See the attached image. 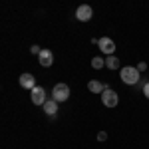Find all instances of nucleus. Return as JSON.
Here are the masks:
<instances>
[{"mask_svg": "<svg viewBox=\"0 0 149 149\" xmlns=\"http://www.w3.org/2000/svg\"><path fill=\"white\" fill-rule=\"evenodd\" d=\"M105 139H107V133L105 131H100L97 133V141H105Z\"/></svg>", "mask_w": 149, "mask_h": 149, "instance_id": "13", "label": "nucleus"}, {"mask_svg": "<svg viewBox=\"0 0 149 149\" xmlns=\"http://www.w3.org/2000/svg\"><path fill=\"white\" fill-rule=\"evenodd\" d=\"M88 90H90L92 93H102L103 90H105V86H103L100 80H92L90 84H88Z\"/></svg>", "mask_w": 149, "mask_h": 149, "instance_id": "10", "label": "nucleus"}, {"mask_svg": "<svg viewBox=\"0 0 149 149\" xmlns=\"http://www.w3.org/2000/svg\"><path fill=\"white\" fill-rule=\"evenodd\" d=\"M68 97H70V88L66 84H56L54 90H52V100H56L58 103H62V102H66Z\"/></svg>", "mask_w": 149, "mask_h": 149, "instance_id": "2", "label": "nucleus"}, {"mask_svg": "<svg viewBox=\"0 0 149 149\" xmlns=\"http://www.w3.org/2000/svg\"><path fill=\"white\" fill-rule=\"evenodd\" d=\"M137 70H139V72H145V70H147V64H145V62H139Z\"/></svg>", "mask_w": 149, "mask_h": 149, "instance_id": "15", "label": "nucleus"}, {"mask_svg": "<svg viewBox=\"0 0 149 149\" xmlns=\"http://www.w3.org/2000/svg\"><path fill=\"white\" fill-rule=\"evenodd\" d=\"M30 97H32V103H36V105H44V103L48 102L46 100V90L40 88V86H36L34 90L30 92Z\"/></svg>", "mask_w": 149, "mask_h": 149, "instance_id": "4", "label": "nucleus"}, {"mask_svg": "<svg viewBox=\"0 0 149 149\" xmlns=\"http://www.w3.org/2000/svg\"><path fill=\"white\" fill-rule=\"evenodd\" d=\"M30 52H32V54H36V56H38V54H40V52H42V48H40V46H32V50H30Z\"/></svg>", "mask_w": 149, "mask_h": 149, "instance_id": "16", "label": "nucleus"}, {"mask_svg": "<svg viewBox=\"0 0 149 149\" xmlns=\"http://www.w3.org/2000/svg\"><path fill=\"white\" fill-rule=\"evenodd\" d=\"M58 105H60V103H58L56 100H48V102L44 103L42 107H44V111H46L48 115H56V111H58Z\"/></svg>", "mask_w": 149, "mask_h": 149, "instance_id": "9", "label": "nucleus"}, {"mask_svg": "<svg viewBox=\"0 0 149 149\" xmlns=\"http://www.w3.org/2000/svg\"><path fill=\"white\" fill-rule=\"evenodd\" d=\"M102 103L105 107H115V105L119 103V95H117L111 88H105L102 92Z\"/></svg>", "mask_w": 149, "mask_h": 149, "instance_id": "3", "label": "nucleus"}, {"mask_svg": "<svg viewBox=\"0 0 149 149\" xmlns=\"http://www.w3.org/2000/svg\"><path fill=\"white\" fill-rule=\"evenodd\" d=\"M105 66H107V70H119V58H115L113 54L107 56L105 58Z\"/></svg>", "mask_w": 149, "mask_h": 149, "instance_id": "11", "label": "nucleus"}, {"mask_svg": "<svg viewBox=\"0 0 149 149\" xmlns=\"http://www.w3.org/2000/svg\"><path fill=\"white\" fill-rule=\"evenodd\" d=\"M97 46H100V50H102L105 56H111L115 52V44H113L111 38H100V44Z\"/></svg>", "mask_w": 149, "mask_h": 149, "instance_id": "7", "label": "nucleus"}, {"mask_svg": "<svg viewBox=\"0 0 149 149\" xmlns=\"http://www.w3.org/2000/svg\"><path fill=\"white\" fill-rule=\"evenodd\" d=\"M18 81H20V86H22L24 90H28V92H32V90L36 88V78L32 76V74H22Z\"/></svg>", "mask_w": 149, "mask_h": 149, "instance_id": "8", "label": "nucleus"}, {"mask_svg": "<svg viewBox=\"0 0 149 149\" xmlns=\"http://www.w3.org/2000/svg\"><path fill=\"white\" fill-rule=\"evenodd\" d=\"M103 66H105V60H103V58H92V68L93 70H102Z\"/></svg>", "mask_w": 149, "mask_h": 149, "instance_id": "12", "label": "nucleus"}, {"mask_svg": "<svg viewBox=\"0 0 149 149\" xmlns=\"http://www.w3.org/2000/svg\"><path fill=\"white\" fill-rule=\"evenodd\" d=\"M143 93H145V97L149 100V81H145V86H143Z\"/></svg>", "mask_w": 149, "mask_h": 149, "instance_id": "14", "label": "nucleus"}, {"mask_svg": "<svg viewBox=\"0 0 149 149\" xmlns=\"http://www.w3.org/2000/svg\"><path fill=\"white\" fill-rule=\"evenodd\" d=\"M92 16H93L92 6H88V4L78 6V10H76V18H78L80 22H88V20H92Z\"/></svg>", "mask_w": 149, "mask_h": 149, "instance_id": "5", "label": "nucleus"}, {"mask_svg": "<svg viewBox=\"0 0 149 149\" xmlns=\"http://www.w3.org/2000/svg\"><path fill=\"white\" fill-rule=\"evenodd\" d=\"M38 62H40V66H42V68H48V66H52V64H54V54H52L48 48H44V50L38 54Z\"/></svg>", "mask_w": 149, "mask_h": 149, "instance_id": "6", "label": "nucleus"}, {"mask_svg": "<svg viewBox=\"0 0 149 149\" xmlns=\"http://www.w3.org/2000/svg\"><path fill=\"white\" fill-rule=\"evenodd\" d=\"M141 72L137 70V66H125V68H121V72H119V78H121V81L123 84H127V86H135L139 81V76Z\"/></svg>", "mask_w": 149, "mask_h": 149, "instance_id": "1", "label": "nucleus"}]
</instances>
